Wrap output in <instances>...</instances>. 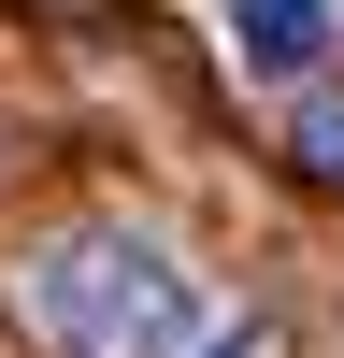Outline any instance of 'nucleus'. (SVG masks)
I'll use <instances>...</instances> for the list:
<instances>
[{
  "label": "nucleus",
  "instance_id": "1",
  "mask_svg": "<svg viewBox=\"0 0 344 358\" xmlns=\"http://www.w3.org/2000/svg\"><path fill=\"white\" fill-rule=\"evenodd\" d=\"M29 315H43L72 358H201V287L172 273L158 244H129V229H72V244L29 258Z\"/></svg>",
  "mask_w": 344,
  "mask_h": 358
},
{
  "label": "nucleus",
  "instance_id": "2",
  "mask_svg": "<svg viewBox=\"0 0 344 358\" xmlns=\"http://www.w3.org/2000/svg\"><path fill=\"white\" fill-rule=\"evenodd\" d=\"M229 43H244V72H315L330 0H244V15H229Z\"/></svg>",
  "mask_w": 344,
  "mask_h": 358
},
{
  "label": "nucleus",
  "instance_id": "3",
  "mask_svg": "<svg viewBox=\"0 0 344 358\" xmlns=\"http://www.w3.org/2000/svg\"><path fill=\"white\" fill-rule=\"evenodd\" d=\"M201 358H273V344H258V330H215V344H201Z\"/></svg>",
  "mask_w": 344,
  "mask_h": 358
}]
</instances>
